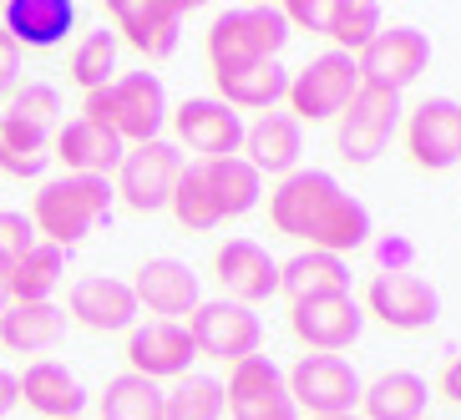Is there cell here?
Returning a JSON list of instances; mask_svg holds the SVG:
<instances>
[{"label": "cell", "mask_w": 461, "mask_h": 420, "mask_svg": "<svg viewBox=\"0 0 461 420\" xmlns=\"http://www.w3.org/2000/svg\"><path fill=\"white\" fill-rule=\"evenodd\" d=\"M269 218L279 233L335 258L370 244V208L339 188L335 173H320V167L279 177V188L269 192Z\"/></svg>", "instance_id": "6da1fadb"}, {"label": "cell", "mask_w": 461, "mask_h": 420, "mask_svg": "<svg viewBox=\"0 0 461 420\" xmlns=\"http://www.w3.org/2000/svg\"><path fill=\"white\" fill-rule=\"evenodd\" d=\"M112 177H86V173H61L51 183H41L36 203H31V228L41 244L71 248L82 244L92 228H102L112 218Z\"/></svg>", "instance_id": "7a4b0ae2"}, {"label": "cell", "mask_w": 461, "mask_h": 420, "mask_svg": "<svg viewBox=\"0 0 461 420\" xmlns=\"http://www.w3.org/2000/svg\"><path fill=\"white\" fill-rule=\"evenodd\" d=\"M167 92H163V76L158 71H127V76H112V86L102 92H86L82 102V117L96 127H107L137 147V142H158L167 127Z\"/></svg>", "instance_id": "3957f363"}, {"label": "cell", "mask_w": 461, "mask_h": 420, "mask_svg": "<svg viewBox=\"0 0 461 420\" xmlns=\"http://www.w3.org/2000/svg\"><path fill=\"white\" fill-rule=\"evenodd\" d=\"M289 21L285 5H233L218 11L208 26V61L218 71H249L264 61H279V51L289 46Z\"/></svg>", "instance_id": "277c9868"}, {"label": "cell", "mask_w": 461, "mask_h": 420, "mask_svg": "<svg viewBox=\"0 0 461 420\" xmlns=\"http://www.w3.org/2000/svg\"><path fill=\"white\" fill-rule=\"evenodd\" d=\"M355 92H360V67H355V56L330 46L325 56H314L310 67L289 71L285 102H289V117L304 127V122H335L339 112L350 107Z\"/></svg>", "instance_id": "5b68a950"}, {"label": "cell", "mask_w": 461, "mask_h": 420, "mask_svg": "<svg viewBox=\"0 0 461 420\" xmlns=\"http://www.w3.org/2000/svg\"><path fill=\"white\" fill-rule=\"evenodd\" d=\"M401 92H380V86H360L350 96V107L335 117V147L345 163L366 167L391 147V137L401 132Z\"/></svg>", "instance_id": "8992f818"}, {"label": "cell", "mask_w": 461, "mask_h": 420, "mask_svg": "<svg viewBox=\"0 0 461 420\" xmlns=\"http://www.w3.org/2000/svg\"><path fill=\"white\" fill-rule=\"evenodd\" d=\"M285 385H289V400L299 410H310V420L355 416L360 395H366V385H360V375H355V365L345 354H304L285 375Z\"/></svg>", "instance_id": "52a82bcc"}, {"label": "cell", "mask_w": 461, "mask_h": 420, "mask_svg": "<svg viewBox=\"0 0 461 420\" xmlns=\"http://www.w3.org/2000/svg\"><path fill=\"white\" fill-rule=\"evenodd\" d=\"M177 173H183V152H177V142H167V137H158V142H137V147L122 152L117 177H112V192H117L132 213H158V208H167V198H173Z\"/></svg>", "instance_id": "ba28073f"}, {"label": "cell", "mask_w": 461, "mask_h": 420, "mask_svg": "<svg viewBox=\"0 0 461 420\" xmlns=\"http://www.w3.org/2000/svg\"><path fill=\"white\" fill-rule=\"evenodd\" d=\"M188 339L203 360H223V365H239L249 354H258V339L264 325L258 314L233 304V299H203L198 309L188 314Z\"/></svg>", "instance_id": "9c48e42d"}, {"label": "cell", "mask_w": 461, "mask_h": 420, "mask_svg": "<svg viewBox=\"0 0 461 420\" xmlns=\"http://www.w3.org/2000/svg\"><path fill=\"white\" fill-rule=\"evenodd\" d=\"M355 67H360V86L406 92L431 67V36L420 26H385L366 51L355 56Z\"/></svg>", "instance_id": "30bf717a"}, {"label": "cell", "mask_w": 461, "mask_h": 420, "mask_svg": "<svg viewBox=\"0 0 461 420\" xmlns=\"http://www.w3.org/2000/svg\"><path fill=\"white\" fill-rule=\"evenodd\" d=\"M223 406L233 420H299V406L289 400L285 370L269 354H249L239 365H229V385H223Z\"/></svg>", "instance_id": "8fae6325"}, {"label": "cell", "mask_w": 461, "mask_h": 420, "mask_svg": "<svg viewBox=\"0 0 461 420\" xmlns=\"http://www.w3.org/2000/svg\"><path fill=\"white\" fill-rule=\"evenodd\" d=\"M177 142L188 152H198V163H218V157H239L244 152V117L233 107H223L218 96H188L183 107L167 112Z\"/></svg>", "instance_id": "7c38bea8"}, {"label": "cell", "mask_w": 461, "mask_h": 420, "mask_svg": "<svg viewBox=\"0 0 461 420\" xmlns=\"http://www.w3.org/2000/svg\"><path fill=\"white\" fill-rule=\"evenodd\" d=\"M289 329L304 350L314 354H339L350 350L360 329H366V309L355 304V294H320V299H294L289 304Z\"/></svg>", "instance_id": "4fadbf2b"}, {"label": "cell", "mask_w": 461, "mask_h": 420, "mask_svg": "<svg viewBox=\"0 0 461 420\" xmlns=\"http://www.w3.org/2000/svg\"><path fill=\"white\" fill-rule=\"evenodd\" d=\"M366 314H375L385 329H401V335H416V329H431L441 319V294H436L420 273L401 269V273H375L366 289Z\"/></svg>", "instance_id": "5bb4252c"}, {"label": "cell", "mask_w": 461, "mask_h": 420, "mask_svg": "<svg viewBox=\"0 0 461 420\" xmlns=\"http://www.w3.org/2000/svg\"><path fill=\"white\" fill-rule=\"evenodd\" d=\"M107 11H112V26H117V41H127L148 61H167L177 51L183 21H188L183 0H112Z\"/></svg>", "instance_id": "9a60e30c"}, {"label": "cell", "mask_w": 461, "mask_h": 420, "mask_svg": "<svg viewBox=\"0 0 461 420\" xmlns=\"http://www.w3.org/2000/svg\"><path fill=\"white\" fill-rule=\"evenodd\" d=\"M406 147L411 163L426 173H447L461 163V102L451 96H426L406 117Z\"/></svg>", "instance_id": "2e32d148"}, {"label": "cell", "mask_w": 461, "mask_h": 420, "mask_svg": "<svg viewBox=\"0 0 461 420\" xmlns=\"http://www.w3.org/2000/svg\"><path fill=\"white\" fill-rule=\"evenodd\" d=\"M193 360H198V350H193V339H188V325L148 319V325L127 329V365H132V375L152 380V385L158 380L193 375Z\"/></svg>", "instance_id": "e0dca14e"}, {"label": "cell", "mask_w": 461, "mask_h": 420, "mask_svg": "<svg viewBox=\"0 0 461 420\" xmlns=\"http://www.w3.org/2000/svg\"><path fill=\"white\" fill-rule=\"evenodd\" d=\"M213 279L223 284V299L254 309V304L279 294V258L254 238H229L213 254Z\"/></svg>", "instance_id": "ac0fdd59"}, {"label": "cell", "mask_w": 461, "mask_h": 420, "mask_svg": "<svg viewBox=\"0 0 461 420\" xmlns=\"http://www.w3.org/2000/svg\"><path fill=\"white\" fill-rule=\"evenodd\" d=\"M67 319H77L82 329H96V335H122V329L137 325V294L127 279H112V273H82L71 284L67 299Z\"/></svg>", "instance_id": "d6986e66"}, {"label": "cell", "mask_w": 461, "mask_h": 420, "mask_svg": "<svg viewBox=\"0 0 461 420\" xmlns=\"http://www.w3.org/2000/svg\"><path fill=\"white\" fill-rule=\"evenodd\" d=\"M137 309L158 314V319H173L183 325L198 304H203V289H198V273L183 264V258H148L132 279Z\"/></svg>", "instance_id": "ffe728a7"}, {"label": "cell", "mask_w": 461, "mask_h": 420, "mask_svg": "<svg viewBox=\"0 0 461 420\" xmlns=\"http://www.w3.org/2000/svg\"><path fill=\"white\" fill-rule=\"evenodd\" d=\"M51 147H56L51 157H61V163H67V173L112 177V173H117V163H122L127 142L117 132H107V127L86 122V117H71V122L56 127Z\"/></svg>", "instance_id": "44dd1931"}, {"label": "cell", "mask_w": 461, "mask_h": 420, "mask_svg": "<svg viewBox=\"0 0 461 420\" xmlns=\"http://www.w3.org/2000/svg\"><path fill=\"white\" fill-rule=\"evenodd\" d=\"M244 163L258 177H289L299 173V152H304V127L289 117V112H264L258 122L244 127Z\"/></svg>", "instance_id": "7402d4cb"}, {"label": "cell", "mask_w": 461, "mask_h": 420, "mask_svg": "<svg viewBox=\"0 0 461 420\" xmlns=\"http://www.w3.org/2000/svg\"><path fill=\"white\" fill-rule=\"evenodd\" d=\"M5 15V36H11L21 51H51V46L67 41V31L77 26V5L71 0H5L0 5Z\"/></svg>", "instance_id": "603a6c76"}, {"label": "cell", "mask_w": 461, "mask_h": 420, "mask_svg": "<svg viewBox=\"0 0 461 420\" xmlns=\"http://www.w3.org/2000/svg\"><path fill=\"white\" fill-rule=\"evenodd\" d=\"M15 385H21V400L46 420H71L86 410L82 380L71 375L61 360H36V365H26V375H15Z\"/></svg>", "instance_id": "cb8c5ba5"}, {"label": "cell", "mask_w": 461, "mask_h": 420, "mask_svg": "<svg viewBox=\"0 0 461 420\" xmlns=\"http://www.w3.org/2000/svg\"><path fill=\"white\" fill-rule=\"evenodd\" d=\"M67 309L61 304H11V309L0 314V344L15 354H46L56 350L61 339H67Z\"/></svg>", "instance_id": "d4e9b609"}, {"label": "cell", "mask_w": 461, "mask_h": 420, "mask_svg": "<svg viewBox=\"0 0 461 420\" xmlns=\"http://www.w3.org/2000/svg\"><path fill=\"white\" fill-rule=\"evenodd\" d=\"M360 406H366V416H360V420H426L431 385H426L416 370H385L380 380H370V385H366Z\"/></svg>", "instance_id": "484cf974"}, {"label": "cell", "mask_w": 461, "mask_h": 420, "mask_svg": "<svg viewBox=\"0 0 461 420\" xmlns=\"http://www.w3.org/2000/svg\"><path fill=\"white\" fill-rule=\"evenodd\" d=\"M279 294H289V304L320 294H350V264L335 254H320V248H304V254L279 264Z\"/></svg>", "instance_id": "4316f807"}, {"label": "cell", "mask_w": 461, "mask_h": 420, "mask_svg": "<svg viewBox=\"0 0 461 420\" xmlns=\"http://www.w3.org/2000/svg\"><path fill=\"white\" fill-rule=\"evenodd\" d=\"M213 86H218V102L244 117V112H269L274 102H285L289 71L279 61H264V67H249V71H218Z\"/></svg>", "instance_id": "83f0119b"}, {"label": "cell", "mask_w": 461, "mask_h": 420, "mask_svg": "<svg viewBox=\"0 0 461 420\" xmlns=\"http://www.w3.org/2000/svg\"><path fill=\"white\" fill-rule=\"evenodd\" d=\"M61 279H67V248L36 238V244L26 248V258L11 269V299L15 304H46Z\"/></svg>", "instance_id": "f1b7e54d"}, {"label": "cell", "mask_w": 461, "mask_h": 420, "mask_svg": "<svg viewBox=\"0 0 461 420\" xmlns=\"http://www.w3.org/2000/svg\"><path fill=\"white\" fill-rule=\"evenodd\" d=\"M203 167H208V188H213V203L223 218H244L258 208L264 177H258L244 157H218V163H203Z\"/></svg>", "instance_id": "f546056e"}, {"label": "cell", "mask_w": 461, "mask_h": 420, "mask_svg": "<svg viewBox=\"0 0 461 420\" xmlns=\"http://www.w3.org/2000/svg\"><path fill=\"white\" fill-rule=\"evenodd\" d=\"M167 208H173V218L188 233H208V228H218V223H223V213H218V203H213V188H208V167L198 163V157H193V163H183Z\"/></svg>", "instance_id": "4dcf8cb0"}, {"label": "cell", "mask_w": 461, "mask_h": 420, "mask_svg": "<svg viewBox=\"0 0 461 420\" xmlns=\"http://www.w3.org/2000/svg\"><path fill=\"white\" fill-rule=\"evenodd\" d=\"M51 163V132L15 122L11 112H0V173L11 177H41Z\"/></svg>", "instance_id": "1f68e13d"}, {"label": "cell", "mask_w": 461, "mask_h": 420, "mask_svg": "<svg viewBox=\"0 0 461 420\" xmlns=\"http://www.w3.org/2000/svg\"><path fill=\"white\" fill-rule=\"evenodd\" d=\"M102 420H163V385H152L142 375H117L107 380V390L96 395Z\"/></svg>", "instance_id": "d6a6232c"}, {"label": "cell", "mask_w": 461, "mask_h": 420, "mask_svg": "<svg viewBox=\"0 0 461 420\" xmlns=\"http://www.w3.org/2000/svg\"><path fill=\"white\" fill-rule=\"evenodd\" d=\"M380 31H385V15H380L375 0H330V31L325 36L335 41V51L360 56Z\"/></svg>", "instance_id": "836d02e7"}, {"label": "cell", "mask_w": 461, "mask_h": 420, "mask_svg": "<svg viewBox=\"0 0 461 420\" xmlns=\"http://www.w3.org/2000/svg\"><path fill=\"white\" fill-rule=\"evenodd\" d=\"M223 380L213 375H183L163 390V420H223Z\"/></svg>", "instance_id": "e575fe53"}, {"label": "cell", "mask_w": 461, "mask_h": 420, "mask_svg": "<svg viewBox=\"0 0 461 420\" xmlns=\"http://www.w3.org/2000/svg\"><path fill=\"white\" fill-rule=\"evenodd\" d=\"M112 71H117V31L82 36L71 51V82L82 92H102V86H112Z\"/></svg>", "instance_id": "d590c367"}, {"label": "cell", "mask_w": 461, "mask_h": 420, "mask_svg": "<svg viewBox=\"0 0 461 420\" xmlns=\"http://www.w3.org/2000/svg\"><path fill=\"white\" fill-rule=\"evenodd\" d=\"M11 117H15V122H26V127H36V132H51L56 137V122H61V92H56V86H46V82L15 86Z\"/></svg>", "instance_id": "8d00e7d4"}, {"label": "cell", "mask_w": 461, "mask_h": 420, "mask_svg": "<svg viewBox=\"0 0 461 420\" xmlns=\"http://www.w3.org/2000/svg\"><path fill=\"white\" fill-rule=\"evenodd\" d=\"M36 244V228H31L26 213H5L0 208V273H11L21 258H26V248Z\"/></svg>", "instance_id": "74e56055"}, {"label": "cell", "mask_w": 461, "mask_h": 420, "mask_svg": "<svg viewBox=\"0 0 461 420\" xmlns=\"http://www.w3.org/2000/svg\"><path fill=\"white\" fill-rule=\"evenodd\" d=\"M285 21L289 31H314V36H325L330 31V0H289L285 5Z\"/></svg>", "instance_id": "f35d334b"}, {"label": "cell", "mask_w": 461, "mask_h": 420, "mask_svg": "<svg viewBox=\"0 0 461 420\" xmlns=\"http://www.w3.org/2000/svg\"><path fill=\"white\" fill-rule=\"evenodd\" d=\"M21 86V46L0 31V96H15Z\"/></svg>", "instance_id": "ab89813d"}, {"label": "cell", "mask_w": 461, "mask_h": 420, "mask_svg": "<svg viewBox=\"0 0 461 420\" xmlns=\"http://www.w3.org/2000/svg\"><path fill=\"white\" fill-rule=\"evenodd\" d=\"M411 254H416V248L406 244V238H380L375 244V258H380V273H401L411 264Z\"/></svg>", "instance_id": "60d3db41"}, {"label": "cell", "mask_w": 461, "mask_h": 420, "mask_svg": "<svg viewBox=\"0 0 461 420\" xmlns=\"http://www.w3.org/2000/svg\"><path fill=\"white\" fill-rule=\"evenodd\" d=\"M15 406H21V385H15V375H11V370H0V420L11 416Z\"/></svg>", "instance_id": "b9f144b4"}, {"label": "cell", "mask_w": 461, "mask_h": 420, "mask_svg": "<svg viewBox=\"0 0 461 420\" xmlns=\"http://www.w3.org/2000/svg\"><path fill=\"white\" fill-rule=\"evenodd\" d=\"M441 395H447L451 406H461V354L451 360L447 370H441Z\"/></svg>", "instance_id": "7bdbcfd3"}, {"label": "cell", "mask_w": 461, "mask_h": 420, "mask_svg": "<svg viewBox=\"0 0 461 420\" xmlns=\"http://www.w3.org/2000/svg\"><path fill=\"white\" fill-rule=\"evenodd\" d=\"M11 304H15V299H11V273H0V314L11 309Z\"/></svg>", "instance_id": "ee69618b"}, {"label": "cell", "mask_w": 461, "mask_h": 420, "mask_svg": "<svg viewBox=\"0 0 461 420\" xmlns=\"http://www.w3.org/2000/svg\"><path fill=\"white\" fill-rule=\"evenodd\" d=\"M320 420H360V416H320Z\"/></svg>", "instance_id": "f6af8a7d"}, {"label": "cell", "mask_w": 461, "mask_h": 420, "mask_svg": "<svg viewBox=\"0 0 461 420\" xmlns=\"http://www.w3.org/2000/svg\"><path fill=\"white\" fill-rule=\"evenodd\" d=\"M71 420H86V416H71Z\"/></svg>", "instance_id": "bcb514c9"}]
</instances>
